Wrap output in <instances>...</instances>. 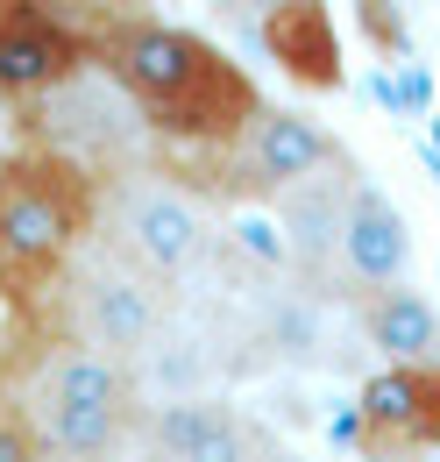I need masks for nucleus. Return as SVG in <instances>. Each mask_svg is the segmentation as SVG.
Wrapping results in <instances>:
<instances>
[{"label": "nucleus", "mask_w": 440, "mask_h": 462, "mask_svg": "<svg viewBox=\"0 0 440 462\" xmlns=\"http://www.w3.org/2000/svg\"><path fill=\"white\" fill-rule=\"evenodd\" d=\"M86 51H93V71H107L128 93L150 143H170L178 157L234 150L242 128L263 115L256 79L220 43H206L199 29H178L150 7H107L100 22H86Z\"/></svg>", "instance_id": "obj_1"}, {"label": "nucleus", "mask_w": 440, "mask_h": 462, "mask_svg": "<svg viewBox=\"0 0 440 462\" xmlns=\"http://www.w3.org/2000/svg\"><path fill=\"white\" fill-rule=\"evenodd\" d=\"M100 178L64 164L57 150H14L0 164V291L7 299H43L71 271V256L93 242Z\"/></svg>", "instance_id": "obj_2"}, {"label": "nucleus", "mask_w": 440, "mask_h": 462, "mask_svg": "<svg viewBox=\"0 0 440 462\" xmlns=\"http://www.w3.org/2000/svg\"><path fill=\"white\" fill-rule=\"evenodd\" d=\"M22 420L36 427L43 462H128L142 434V392L128 363L93 356L78 342L43 348V363L22 384Z\"/></svg>", "instance_id": "obj_3"}, {"label": "nucleus", "mask_w": 440, "mask_h": 462, "mask_svg": "<svg viewBox=\"0 0 440 462\" xmlns=\"http://www.w3.org/2000/svg\"><path fill=\"white\" fill-rule=\"evenodd\" d=\"M93 242L121 256L128 271H142L150 285H192L214 263V214L199 192H185L164 164H135V171L100 178V207H93Z\"/></svg>", "instance_id": "obj_4"}, {"label": "nucleus", "mask_w": 440, "mask_h": 462, "mask_svg": "<svg viewBox=\"0 0 440 462\" xmlns=\"http://www.w3.org/2000/svg\"><path fill=\"white\" fill-rule=\"evenodd\" d=\"M348 157V143L334 135L327 121H313L306 107H270L263 100V115L242 128V143L234 150H206V157H178L164 164L185 192H199V199H284L298 178L327 171Z\"/></svg>", "instance_id": "obj_5"}, {"label": "nucleus", "mask_w": 440, "mask_h": 462, "mask_svg": "<svg viewBox=\"0 0 440 462\" xmlns=\"http://www.w3.org/2000/svg\"><path fill=\"white\" fill-rule=\"evenodd\" d=\"M57 306H64V342L114 356V363H142L170 320V291L150 285L142 271H128L100 242H86L71 256V271L57 278Z\"/></svg>", "instance_id": "obj_6"}, {"label": "nucleus", "mask_w": 440, "mask_h": 462, "mask_svg": "<svg viewBox=\"0 0 440 462\" xmlns=\"http://www.w3.org/2000/svg\"><path fill=\"white\" fill-rule=\"evenodd\" d=\"M36 150H57L64 164H78L86 178H114V171H135L142 164V143L150 128L142 115L128 107V93L114 86L107 71H78L64 93L36 100Z\"/></svg>", "instance_id": "obj_7"}, {"label": "nucleus", "mask_w": 440, "mask_h": 462, "mask_svg": "<svg viewBox=\"0 0 440 462\" xmlns=\"http://www.w3.org/2000/svg\"><path fill=\"white\" fill-rule=\"evenodd\" d=\"M362 192V164L341 157L327 171L298 178L277 207V235H284V263L306 299H341V228H348V199Z\"/></svg>", "instance_id": "obj_8"}, {"label": "nucleus", "mask_w": 440, "mask_h": 462, "mask_svg": "<svg viewBox=\"0 0 440 462\" xmlns=\"http://www.w3.org/2000/svg\"><path fill=\"white\" fill-rule=\"evenodd\" d=\"M362 462H426L440 456V363H384L355 399Z\"/></svg>", "instance_id": "obj_9"}, {"label": "nucleus", "mask_w": 440, "mask_h": 462, "mask_svg": "<svg viewBox=\"0 0 440 462\" xmlns=\"http://www.w3.org/2000/svg\"><path fill=\"white\" fill-rule=\"evenodd\" d=\"M78 71H93V51L71 14H57L50 0H0V100L36 107Z\"/></svg>", "instance_id": "obj_10"}, {"label": "nucleus", "mask_w": 440, "mask_h": 462, "mask_svg": "<svg viewBox=\"0 0 440 462\" xmlns=\"http://www.w3.org/2000/svg\"><path fill=\"white\" fill-rule=\"evenodd\" d=\"M135 456L142 462H277L284 448L270 441L263 420H249L242 405H227L220 392H206V399L142 405Z\"/></svg>", "instance_id": "obj_11"}, {"label": "nucleus", "mask_w": 440, "mask_h": 462, "mask_svg": "<svg viewBox=\"0 0 440 462\" xmlns=\"http://www.w3.org/2000/svg\"><path fill=\"white\" fill-rule=\"evenodd\" d=\"M405 263H412V228L384 185L362 178V192L348 199V228H341V299L405 285Z\"/></svg>", "instance_id": "obj_12"}, {"label": "nucleus", "mask_w": 440, "mask_h": 462, "mask_svg": "<svg viewBox=\"0 0 440 462\" xmlns=\"http://www.w3.org/2000/svg\"><path fill=\"white\" fill-rule=\"evenodd\" d=\"M256 43H263L270 64L291 71V86H306V93H334V86H341V36H334L327 0H291V7H277L270 22L256 29Z\"/></svg>", "instance_id": "obj_13"}, {"label": "nucleus", "mask_w": 440, "mask_h": 462, "mask_svg": "<svg viewBox=\"0 0 440 462\" xmlns=\"http://www.w3.org/2000/svg\"><path fill=\"white\" fill-rule=\"evenodd\" d=\"M355 335L384 363H440V313L426 306V291H412V285L362 291L355 299Z\"/></svg>", "instance_id": "obj_14"}, {"label": "nucleus", "mask_w": 440, "mask_h": 462, "mask_svg": "<svg viewBox=\"0 0 440 462\" xmlns=\"http://www.w3.org/2000/svg\"><path fill=\"white\" fill-rule=\"evenodd\" d=\"M0 462H43L36 427L22 420V405H0Z\"/></svg>", "instance_id": "obj_15"}, {"label": "nucleus", "mask_w": 440, "mask_h": 462, "mask_svg": "<svg viewBox=\"0 0 440 462\" xmlns=\"http://www.w3.org/2000/svg\"><path fill=\"white\" fill-rule=\"evenodd\" d=\"M362 29H370V43L398 58L405 51V22H398V0H362Z\"/></svg>", "instance_id": "obj_16"}, {"label": "nucleus", "mask_w": 440, "mask_h": 462, "mask_svg": "<svg viewBox=\"0 0 440 462\" xmlns=\"http://www.w3.org/2000/svg\"><path fill=\"white\" fill-rule=\"evenodd\" d=\"M277 7H291V0H214V14H220V22H234V29H249V36H256V29L270 22Z\"/></svg>", "instance_id": "obj_17"}, {"label": "nucleus", "mask_w": 440, "mask_h": 462, "mask_svg": "<svg viewBox=\"0 0 440 462\" xmlns=\"http://www.w3.org/2000/svg\"><path fill=\"white\" fill-rule=\"evenodd\" d=\"M277 462H306V456H277Z\"/></svg>", "instance_id": "obj_18"}]
</instances>
